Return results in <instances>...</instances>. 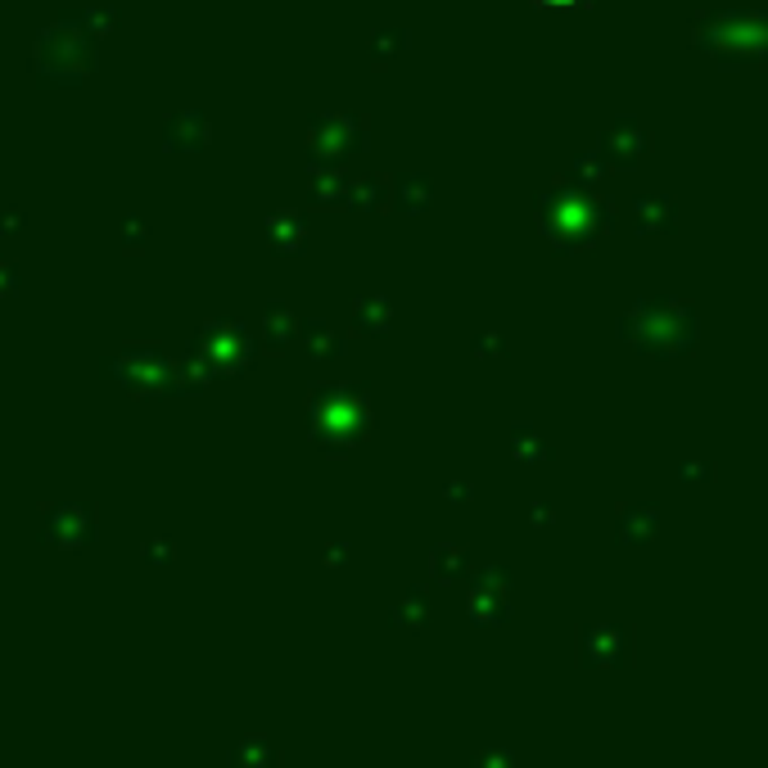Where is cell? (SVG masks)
<instances>
[{"instance_id":"7a4b0ae2","label":"cell","mask_w":768,"mask_h":768,"mask_svg":"<svg viewBox=\"0 0 768 768\" xmlns=\"http://www.w3.org/2000/svg\"><path fill=\"white\" fill-rule=\"evenodd\" d=\"M623 340L655 358H679L696 344V308L683 299H651L623 317Z\"/></svg>"},{"instance_id":"277c9868","label":"cell","mask_w":768,"mask_h":768,"mask_svg":"<svg viewBox=\"0 0 768 768\" xmlns=\"http://www.w3.org/2000/svg\"><path fill=\"white\" fill-rule=\"evenodd\" d=\"M623 655H629V633L623 629H610V623H601V629H588V660L597 664H623Z\"/></svg>"},{"instance_id":"8992f818","label":"cell","mask_w":768,"mask_h":768,"mask_svg":"<svg viewBox=\"0 0 768 768\" xmlns=\"http://www.w3.org/2000/svg\"><path fill=\"white\" fill-rule=\"evenodd\" d=\"M660 530V511L655 506H623V520H619V534H623V543H647L651 534Z\"/></svg>"},{"instance_id":"3957f363","label":"cell","mask_w":768,"mask_h":768,"mask_svg":"<svg viewBox=\"0 0 768 768\" xmlns=\"http://www.w3.org/2000/svg\"><path fill=\"white\" fill-rule=\"evenodd\" d=\"M633 222L651 235H664L679 226V204L669 195H642V200H633Z\"/></svg>"},{"instance_id":"6da1fadb","label":"cell","mask_w":768,"mask_h":768,"mask_svg":"<svg viewBox=\"0 0 768 768\" xmlns=\"http://www.w3.org/2000/svg\"><path fill=\"white\" fill-rule=\"evenodd\" d=\"M696 45L724 64H768V10H714L696 14Z\"/></svg>"},{"instance_id":"52a82bcc","label":"cell","mask_w":768,"mask_h":768,"mask_svg":"<svg viewBox=\"0 0 768 768\" xmlns=\"http://www.w3.org/2000/svg\"><path fill=\"white\" fill-rule=\"evenodd\" d=\"M683 479H687V484H705V479H714V461H705V457L683 461Z\"/></svg>"},{"instance_id":"5b68a950","label":"cell","mask_w":768,"mask_h":768,"mask_svg":"<svg viewBox=\"0 0 768 768\" xmlns=\"http://www.w3.org/2000/svg\"><path fill=\"white\" fill-rule=\"evenodd\" d=\"M610 140H615V163H633V159H642V154L651 150L647 127L633 122V118H619L615 131H610Z\"/></svg>"}]
</instances>
